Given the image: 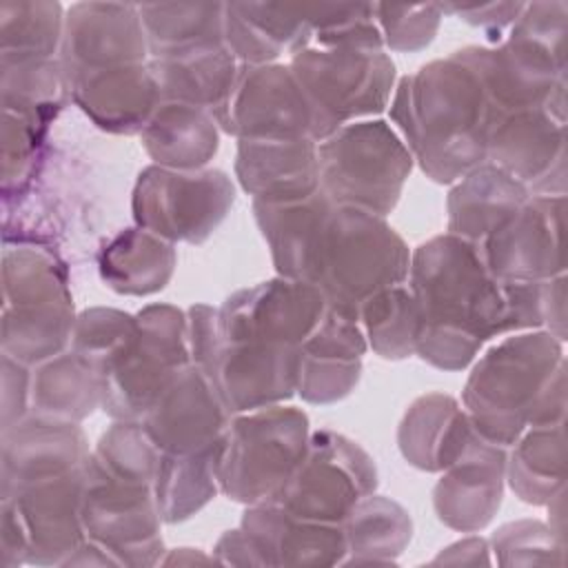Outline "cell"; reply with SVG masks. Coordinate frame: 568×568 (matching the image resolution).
<instances>
[{
    "mask_svg": "<svg viewBox=\"0 0 568 568\" xmlns=\"http://www.w3.org/2000/svg\"><path fill=\"white\" fill-rule=\"evenodd\" d=\"M375 24L386 51L413 53L426 49L442 24L439 4H386L373 2Z\"/></svg>",
    "mask_w": 568,
    "mask_h": 568,
    "instance_id": "44",
    "label": "cell"
},
{
    "mask_svg": "<svg viewBox=\"0 0 568 568\" xmlns=\"http://www.w3.org/2000/svg\"><path fill=\"white\" fill-rule=\"evenodd\" d=\"M326 306L317 286L275 275L224 300L217 308L220 337L297 351L324 317Z\"/></svg>",
    "mask_w": 568,
    "mask_h": 568,
    "instance_id": "14",
    "label": "cell"
},
{
    "mask_svg": "<svg viewBox=\"0 0 568 568\" xmlns=\"http://www.w3.org/2000/svg\"><path fill=\"white\" fill-rule=\"evenodd\" d=\"M235 202L233 180L220 169L175 171L151 164L140 171L131 211L142 226L173 244H202Z\"/></svg>",
    "mask_w": 568,
    "mask_h": 568,
    "instance_id": "11",
    "label": "cell"
},
{
    "mask_svg": "<svg viewBox=\"0 0 568 568\" xmlns=\"http://www.w3.org/2000/svg\"><path fill=\"white\" fill-rule=\"evenodd\" d=\"M506 450L477 433L464 455L442 470L433 506L444 526L477 532L493 521L504 497Z\"/></svg>",
    "mask_w": 568,
    "mask_h": 568,
    "instance_id": "23",
    "label": "cell"
},
{
    "mask_svg": "<svg viewBox=\"0 0 568 568\" xmlns=\"http://www.w3.org/2000/svg\"><path fill=\"white\" fill-rule=\"evenodd\" d=\"M257 566H337L346 557L339 524L293 517L275 501L253 504L240 521Z\"/></svg>",
    "mask_w": 568,
    "mask_h": 568,
    "instance_id": "25",
    "label": "cell"
},
{
    "mask_svg": "<svg viewBox=\"0 0 568 568\" xmlns=\"http://www.w3.org/2000/svg\"><path fill=\"white\" fill-rule=\"evenodd\" d=\"M135 328V315L118 308H87L75 317L71 351L93 364L100 375Z\"/></svg>",
    "mask_w": 568,
    "mask_h": 568,
    "instance_id": "45",
    "label": "cell"
},
{
    "mask_svg": "<svg viewBox=\"0 0 568 568\" xmlns=\"http://www.w3.org/2000/svg\"><path fill=\"white\" fill-rule=\"evenodd\" d=\"M413 164L399 133L379 118L351 122L317 142L320 191L337 206L382 217L397 206Z\"/></svg>",
    "mask_w": 568,
    "mask_h": 568,
    "instance_id": "8",
    "label": "cell"
},
{
    "mask_svg": "<svg viewBox=\"0 0 568 568\" xmlns=\"http://www.w3.org/2000/svg\"><path fill=\"white\" fill-rule=\"evenodd\" d=\"M67 89L95 126L118 135H140L162 102L149 62L82 73Z\"/></svg>",
    "mask_w": 568,
    "mask_h": 568,
    "instance_id": "26",
    "label": "cell"
},
{
    "mask_svg": "<svg viewBox=\"0 0 568 568\" xmlns=\"http://www.w3.org/2000/svg\"><path fill=\"white\" fill-rule=\"evenodd\" d=\"M339 526L346 541V557L342 566L395 564L413 537L408 510L375 493L355 501Z\"/></svg>",
    "mask_w": 568,
    "mask_h": 568,
    "instance_id": "37",
    "label": "cell"
},
{
    "mask_svg": "<svg viewBox=\"0 0 568 568\" xmlns=\"http://www.w3.org/2000/svg\"><path fill=\"white\" fill-rule=\"evenodd\" d=\"M488 548L495 552L499 566H561L566 544L557 539L548 524L535 519H519L499 526L493 532Z\"/></svg>",
    "mask_w": 568,
    "mask_h": 568,
    "instance_id": "43",
    "label": "cell"
},
{
    "mask_svg": "<svg viewBox=\"0 0 568 568\" xmlns=\"http://www.w3.org/2000/svg\"><path fill=\"white\" fill-rule=\"evenodd\" d=\"M213 561L220 564H229V566H257L255 552L248 544V539L244 537V532L240 530V526L235 530H226L215 548H213Z\"/></svg>",
    "mask_w": 568,
    "mask_h": 568,
    "instance_id": "50",
    "label": "cell"
},
{
    "mask_svg": "<svg viewBox=\"0 0 568 568\" xmlns=\"http://www.w3.org/2000/svg\"><path fill=\"white\" fill-rule=\"evenodd\" d=\"M149 58H169L224 42V2L138 4Z\"/></svg>",
    "mask_w": 568,
    "mask_h": 568,
    "instance_id": "38",
    "label": "cell"
},
{
    "mask_svg": "<svg viewBox=\"0 0 568 568\" xmlns=\"http://www.w3.org/2000/svg\"><path fill=\"white\" fill-rule=\"evenodd\" d=\"M566 422L528 426L506 450V484L524 501L548 506L566 481Z\"/></svg>",
    "mask_w": 568,
    "mask_h": 568,
    "instance_id": "36",
    "label": "cell"
},
{
    "mask_svg": "<svg viewBox=\"0 0 568 568\" xmlns=\"http://www.w3.org/2000/svg\"><path fill=\"white\" fill-rule=\"evenodd\" d=\"M237 184L253 200H297L320 191L317 142L300 140H237Z\"/></svg>",
    "mask_w": 568,
    "mask_h": 568,
    "instance_id": "27",
    "label": "cell"
},
{
    "mask_svg": "<svg viewBox=\"0 0 568 568\" xmlns=\"http://www.w3.org/2000/svg\"><path fill=\"white\" fill-rule=\"evenodd\" d=\"M528 189L513 175L490 162L470 169L457 182L446 200L448 231L473 244H479L497 231L526 200Z\"/></svg>",
    "mask_w": 568,
    "mask_h": 568,
    "instance_id": "31",
    "label": "cell"
},
{
    "mask_svg": "<svg viewBox=\"0 0 568 568\" xmlns=\"http://www.w3.org/2000/svg\"><path fill=\"white\" fill-rule=\"evenodd\" d=\"M493 115L481 78L462 51L399 78L390 98L395 131L437 184H453L486 162Z\"/></svg>",
    "mask_w": 568,
    "mask_h": 568,
    "instance_id": "2",
    "label": "cell"
},
{
    "mask_svg": "<svg viewBox=\"0 0 568 568\" xmlns=\"http://www.w3.org/2000/svg\"><path fill=\"white\" fill-rule=\"evenodd\" d=\"M149 62L138 4L75 2L64 13L60 64L64 80L91 71Z\"/></svg>",
    "mask_w": 568,
    "mask_h": 568,
    "instance_id": "18",
    "label": "cell"
},
{
    "mask_svg": "<svg viewBox=\"0 0 568 568\" xmlns=\"http://www.w3.org/2000/svg\"><path fill=\"white\" fill-rule=\"evenodd\" d=\"M410 251L386 217L333 204L320 229L308 284L326 304L357 315L377 291L408 280Z\"/></svg>",
    "mask_w": 568,
    "mask_h": 568,
    "instance_id": "4",
    "label": "cell"
},
{
    "mask_svg": "<svg viewBox=\"0 0 568 568\" xmlns=\"http://www.w3.org/2000/svg\"><path fill=\"white\" fill-rule=\"evenodd\" d=\"M95 408H102V375L75 351L31 366L29 415L80 424Z\"/></svg>",
    "mask_w": 568,
    "mask_h": 568,
    "instance_id": "35",
    "label": "cell"
},
{
    "mask_svg": "<svg viewBox=\"0 0 568 568\" xmlns=\"http://www.w3.org/2000/svg\"><path fill=\"white\" fill-rule=\"evenodd\" d=\"M408 288L419 308L415 355L435 368L462 371L490 337L508 335L504 286L464 237L442 233L422 242L410 253Z\"/></svg>",
    "mask_w": 568,
    "mask_h": 568,
    "instance_id": "1",
    "label": "cell"
},
{
    "mask_svg": "<svg viewBox=\"0 0 568 568\" xmlns=\"http://www.w3.org/2000/svg\"><path fill=\"white\" fill-rule=\"evenodd\" d=\"M311 437L308 415L297 406L273 404L231 415L215 455L220 493L253 506L271 501Z\"/></svg>",
    "mask_w": 568,
    "mask_h": 568,
    "instance_id": "7",
    "label": "cell"
},
{
    "mask_svg": "<svg viewBox=\"0 0 568 568\" xmlns=\"http://www.w3.org/2000/svg\"><path fill=\"white\" fill-rule=\"evenodd\" d=\"M462 406L484 439L506 448L528 426L566 422L564 342L544 328L508 333L473 364Z\"/></svg>",
    "mask_w": 568,
    "mask_h": 568,
    "instance_id": "3",
    "label": "cell"
},
{
    "mask_svg": "<svg viewBox=\"0 0 568 568\" xmlns=\"http://www.w3.org/2000/svg\"><path fill=\"white\" fill-rule=\"evenodd\" d=\"M175 264V244L142 226L120 231L98 251L100 277L120 295L144 297L162 291Z\"/></svg>",
    "mask_w": 568,
    "mask_h": 568,
    "instance_id": "33",
    "label": "cell"
},
{
    "mask_svg": "<svg viewBox=\"0 0 568 568\" xmlns=\"http://www.w3.org/2000/svg\"><path fill=\"white\" fill-rule=\"evenodd\" d=\"M87 539L104 546L120 566H153L162 559V515L153 484L118 479L89 455L80 499Z\"/></svg>",
    "mask_w": 568,
    "mask_h": 568,
    "instance_id": "13",
    "label": "cell"
},
{
    "mask_svg": "<svg viewBox=\"0 0 568 568\" xmlns=\"http://www.w3.org/2000/svg\"><path fill=\"white\" fill-rule=\"evenodd\" d=\"M160 457V448L135 419H115L91 450V459L111 477L142 484H153Z\"/></svg>",
    "mask_w": 568,
    "mask_h": 568,
    "instance_id": "42",
    "label": "cell"
},
{
    "mask_svg": "<svg viewBox=\"0 0 568 568\" xmlns=\"http://www.w3.org/2000/svg\"><path fill=\"white\" fill-rule=\"evenodd\" d=\"M191 364L186 313L173 304H149L135 328L102 371V410L140 422L164 386Z\"/></svg>",
    "mask_w": 568,
    "mask_h": 568,
    "instance_id": "9",
    "label": "cell"
},
{
    "mask_svg": "<svg viewBox=\"0 0 568 568\" xmlns=\"http://www.w3.org/2000/svg\"><path fill=\"white\" fill-rule=\"evenodd\" d=\"M368 351L357 315L326 306L315 331L297 348L295 393L308 404H335L351 395Z\"/></svg>",
    "mask_w": 568,
    "mask_h": 568,
    "instance_id": "22",
    "label": "cell"
},
{
    "mask_svg": "<svg viewBox=\"0 0 568 568\" xmlns=\"http://www.w3.org/2000/svg\"><path fill=\"white\" fill-rule=\"evenodd\" d=\"M140 422L160 453L191 455L220 444L231 413L211 379L189 364L164 386Z\"/></svg>",
    "mask_w": 568,
    "mask_h": 568,
    "instance_id": "19",
    "label": "cell"
},
{
    "mask_svg": "<svg viewBox=\"0 0 568 568\" xmlns=\"http://www.w3.org/2000/svg\"><path fill=\"white\" fill-rule=\"evenodd\" d=\"M89 455L80 424L27 415L9 430H2L0 497L27 484L80 468Z\"/></svg>",
    "mask_w": 568,
    "mask_h": 568,
    "instance_id": "24",
    "label": "cell"
},
{
    "mask_svg": "<svg viewBox=\"0 0 568 568\" xmlns=\"http://www.w3.org/2000/svg\"><path fill=\"white\" fill-rule=\"evenodd\" d=\"M288 69L311 113V138L322 142L337 129L379 115L395 91V62L386 49L315 47L297 51Z\"/></svg>",
    "mask_w": 568,
    "mask_h": 568,
    "instance_id": "6",
    "label": "cell"
},
{
    "mask_svg": "<svg viewBox=\"0 0 568 568\" xmlns=\"http://www.w3.org/2000/svg\"><path fill=\"white\" fill-rule=\"evenodd\" d=\"M31 366L2 355V430H9L29 415Z\"/></svg>",
    "mask_w": 568,
    "mask_h": 568,
    "instance_id": "48",
    "label": "cell"
},
{
    "mask_svg": "<svg viewBox=\"0 0 568 568\" xmlns=\"http://www.w3.org/2000/svg\"><path fill=\"white\" fill-rule=\"evenodd\" d=\"M84 464L0 497L4 568L22 564L64 566L87 539L80 519Z\"/></svg>",
    "mask_w": 568,
    "mask_h": 568,
    "instance_id": "10",
    "label": "cell"
},
{
    "mask_svg": "<svg viewBox=\"0 0 568 568\" xmlns=\"http://www.w3.org/2000/svg\"><path fill=\"white\" fill-rule=\"evenodd\" d=\"M300 4L224 2V42L240 64H271L311 44Z\"/></svg>",
    "mask_w": 568,
    "mask_h": 568,
    "instance_id": "29",
    "label": "cell"
},
{
    "mask_svg": "<svg viewBox=\"0 0 568 568\" xmlns=\"http://www.w3.org/2000/svg\"><path fill=\"white\" fill-rule=\"evenodd\" d=\"M200 371L211 379L226 410L237 415L284 404L295 395L297 351L220 337Z\"/></svg>",
    "mask_w": 568,
    "mask_h": 568,
    "instance_id": "21",
    "label": "cell"
},
{
    "mask_svg": "<svg viewBox=\"0 0 568 568\" xmlns=\"http://www.w3.org/2000/svg\"><path fill=\"white\" fill-rule=\"evenodd\" d=\"M486 162L513 175L530 195H566V122L544 106L495 113Z\"/></svg>",
    "mask_w": 568,
    "mask_h": 568,
    "instance_id": "17",
    "label": "cell"
},
{
    "mask_svg": "<svg viewBox=\"0 0 568 568\" xmlns=\"http://www.w3.org/2000/svg\"><path fill=\"white\" fill-rule=\"evenodd\" d=\"M75 317L64 262L44 246H7L2 253V355L36 366L64 353Z\"/></svg>",
    "mask_w": 568,
    "mask_h": 568,
    "instance_id": "5",
    "label": "cell"
},
{
    "mask_svg": "<svg viewBox=\"0 0 568 568\" xmlns=\"http://www.w3.org/2000/svg\"><path fill=\"white\" fill-rule=\"evenodd\" d=\"M375 488L373 457L346 435L322 428L311 433L302 459L271 501L300 519L342 524L355 501Z\"/></svg>",
    "mask_w": 568,
    "mask_h": 568,
    "instance_id": "12",
    "label": "cell"
},
{
    "mask_svg": "<svg viewBox=\"0 0 568 568\" xmlns=\"http://www.w3.org/2000/svg\"><path fill=\"white\" fill-rule=\"evenodd\" d=\"M162 100L217 111L226 100L240 62L226 47L211 44L169 58H149Z\"/></svg>",
    "mask_w": 568,
    "mask_h": 568,
    "instance_id": "34",
    "label": "cell"
},
{
    "mask_svg": "<svg viewBox=\"0 0 568 568\" xmlns=\"http://www.w3.org/2000/svg\"><path fill=\"white\" fill-rule=\"evenodd\" d=\"M526 2H484V4H439L442 13H453L459 20L479 27L488 33H501L519 18Z\"/></svg>",
    "mask_w": 568,
    "mask_h": 568,
    "instance_id": "49",
    "label": "cell"
},
{
    "mask_svg": "<svg viewBox=\"0 0 568 568\" xmlns=\"http://www.w3.org/2000/svg\"><path fill=\"white\" fill-rule=\"evenodd\" d=\"M64 566H120V561L104 546L84 539L78 550L64 561Z\"/></svg>",
    "mask_w": 568,
    "mask_h": 568,
    "instance_id": "52",
    "label": "cell"
},
{
    "mask_svg": "<svg viewBox=\"0 0 568 568\" xmlns=\"http://www.w3.org/2000/svg\"><path fill=\"white\" fill-rule=\"evenodd\" d=\"M368 348L382 359H406L417 351L419 308L408 284L377 291L357 308Z\"/></svg>",
    "mask_w": 568,
    "mask_h": 568,
    "instance_id": "41",
    "label": "cell"
},
{
    "mask_svg": "<svg viewBox=\"0 0 568 568\" xmlns=\"http://www.w3.org/2000/svg\"><path fill=\"white\" fill-rule=\"evenodd\" d=\"M566 27L568 4L564 0L552 2H526L519 18L513 22L510 33L524 36L559 58H566Z\"/></svg>",
    "mask_w": 568,
    "mask_h": 568,
    "instance_id": "47",
    "label": "cell"
},
{
    "mask_svg": "<svg viewBox=\"0 0 568 568\" xmlns=\"http://www.w3.org/2000/svg\"><path fill=\"white\" fill-rule=\"evenodd\" d=\"M217 446L191 455L162 453L153 479V495L162 521H184L197 510H202L220 493L215 477Z\"/></svg>",
    "mask_w": 568,
    "mask_h": 568,
    "instance_id": "40",
    "label": "cell"
},
{
    "mask_svg": "<svg viewBox=\"0 0 568 568\" xmlns=\"http://www.w3.org/2000/svg\"><path fill=\"white\" fill-rule=\"evenodd\" d=\"M64 9L60 2L0 4V64L60 58Z\"/></svg>",
    "mask_w": 568,
    "mask_h": 568,
    "instance_id": "39",
    "label": "cell"
},
{
    "mask_svg": "<svg viewBox=\"0 0 568 568\" xmlns=\"http://www.w3.org/2000/svg\"><path fill=\"white\" fill-rule=\"evenodd\" d=\"M153 164L175 171L206 169L220 146V126L211 111L162 100L140 133Z\"/></svg>",
    "mask_w": 568,
    "mask_h": 568,
    "instance_id": "32",
    "label": "cell"
},
{
    "mask_svg": "<svg viewBox=\"0 0 568 568\" xmlns=\"http://www.w3.org/2000/svg\"><path fill=\"white\" fill-rule=\"evenodd\" d=\"M459 51L479 73L495 113L546 106L552 93L566 84V58L517 33H508L495 47Z\"/></svg>",
    "mask_w": 568,
    "mask_h": 568,
    "instance_id": "20",
    "label": "cell"
},
{
    "mask_svg": "<svg viewBox=\"0 0 568 568\" xmlns=\"http://www.w3.org/2000/svg\"><path fill=\"white\" fill-rule=\"evenodd\" d=\"M235 140L311 138V113L288 64H240L226 100L213 111ZM313 140V138H311Z\"/></svg>",
    "mask_w": 568,
    "mask_h": 568,
    "instance_id": "16",
    "label": "cell"
},
{
    "mask_svg": "<svg viewBox=\"0 0 568 568\" xmlns=\"http://www.w3.org/2000/svg\"><path fill=\"white\" fill-rule=\"evenodd\" d=\"M331 206L322 191L297 200H253V215L277 275L308 282L320 229Z\"/></svg>",
    "mask_w": 568,
    "mask_h": 568,
    "instance_id": "30",
    "label": "cell"
},
{
    "mask_svg": "<svg viewBox=\"0 0 568 568\" xmlns=\"http://www.w3.org/2000/svg\"><path fill=\"white\" fill-rule=\"evenodd\" d=\"M566 195H530L479 244L486 271L501 284H532L566 273Z\"/></svg>",
    "mask_w": 568,
    "mask_h": 568,
    "instance_id": "15",
    "label": "cell"
},
{
    "mask_svg": "<svg viewBox=\"0 0 568 568\" xmlns=\"http://www.w3.org/2000/svg\"><path fill=\"white\" fill-rule=\"evenodd\" d=\"M47 124L49 122L20 111H4V124H2L4 195L11 191V186L18 189L29 180V173L36 166L40 144L44 142Z\"/></svg>",
    "mask_w": 568,
    "mask_h": 568,
    "instance_id": "46",
    "label": "cell"
},
{
    "mask_svg": "<svg viewBox=\"0 0 568 568\" xmlns=\"http://www.w3.org/2000/svg\"><path fill=\"white\" fill-rule=\"evenodd\" d=\"M488 541L481 537H466L444 548L433 564H490Z\"/></svg>",
    "mask_w": 568,
    "mask_h": 568,
    "instance_id": "51",
    "label": "cell"
},
{
    "mask_svg": "<svg viewBox=\"0 0 568 568\" xmlns=\"http://www.w3.org/2000/svg\"><path fill=\"white\" fill-rule=\"evenodd\" d=\"M475 435L464 406L453 395L428 393L406 408L397 428V446L410 466L442 473L464 455Z\"/></svg>",
    "mask_w": 568,
    "mask_h": 568,
    "instance_id": "28",
    "label": "cell"
}]
</instances>
